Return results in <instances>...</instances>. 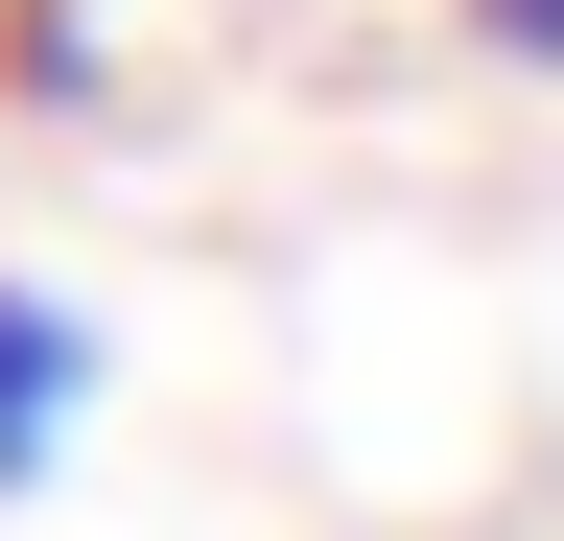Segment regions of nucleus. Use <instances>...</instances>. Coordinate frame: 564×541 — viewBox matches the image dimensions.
I'll use <instances>...</instances> for the list:
<instances>
[{
    "mask_svg": "<svg viewBox=\"0 0 564 541\" xmlns=\"http://www.w3.org/2000/svg\"><path fill=\"white\" fill-rule=\"evenodd\" d=\"M70 424H95V306H70V283H0V495H47Z\"/></svg>",
    "mask_w": 564,
    "mask_h": 541,
    "instance_id": "1",
    "label": "nucleus"
},
{
    "mask_svg": "<svg viewBox=\"0 0 564 541\" xmlns=\"http://www.w3.org/2000/svg\"><path fill=\"white\" fill-rule=\"evenodd\" d=\"M470 47H494V72H541V95H564V0H470Z\"/></svg>",
    "mask_w": 564,
    "mask_h": 541,
    "instance_id": "2",
    "label": "nucleus"
}]
</instances>
